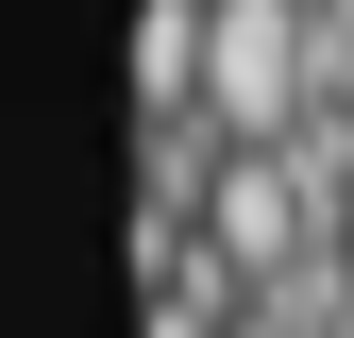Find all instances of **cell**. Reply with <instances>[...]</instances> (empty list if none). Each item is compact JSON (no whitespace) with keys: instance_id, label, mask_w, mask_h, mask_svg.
<instances>
[{"instance_id":"obj_1","label":"cell","mask_w":354,"mask_h":338,"mask_svg":"<svg viewBox=\"0 0 354 338\" xmlns=\"http://www.w3.org/2000/svg\"><path fill=\"white\" fill-rule=\"evenodd\" d=\"M203 118H219V152H287L321 118V0H219Z\"/></svg>"},{"instance_id":"obj_2","label":"cell","mask_w":354,"mask_h":338,"mask_svg":"<svg viewBox=\"0 0 354 338\" xmlns=\"http://www.w3.org/2000/svg\"><path fill=\"white\" fill-rule=\"evenodd\" d=\"M203 254L253 287V305H270L304 254H337V220H321V186H304L287 152H236V169H219V203H203Z\"/></svg>"},{"instance_id":"obj_3","label":"cell","mask_w":354,"mask_h":338,"mask_svg":"<svg viewBox=\"0 0 354 338\" xmlns=\"http://www.w3.org/2000/svg\"><path fill=\"white\" fill-rule=\"evenodd\" d=\"M337 254H354V203H337Z\"/></svg>"}]
</instances>
